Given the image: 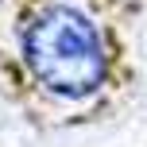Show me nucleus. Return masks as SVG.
<instances>
[{"label":"nucleus","instance_id":"nucleus-1","mask_svg":"<svg viewBox=\"0 0 147 147\" xmlns=\"http://www.w3.org/2000/svg\"><path fill=\"white\" fill-rule=\"evenodd\" d=\"M27 78L51 101L81 105L112 78V47L105 27L74 0L39 4L16 31Z\"/></svg>","mask_w":147,"mask_h":147}]
</instances>
